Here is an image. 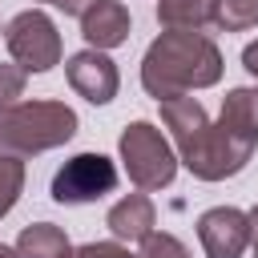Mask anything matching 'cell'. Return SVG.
Here are the masks:
<instances>
[{"label": "cell", "instance_id": "6da1fadb", "mask_svg": "<svg viewBox=\"0 0 258 258\" xmlns=\"http://www.w3.org/2000/svg\"><path fill=\"white\" fill-rule=\"evenodd\" d=\"M218 81H222V52L206 32L165 28L141 60V85L157 101H169V97H181L194 89H210Z\"/></svg>", "mask_w": 258, "mask_h": 258}, {"label": "cell", "instance_id": "7a4b0ae2", "mask_svg": "<svg viewBox=\"0 0 258 258\" xmlns=\"http://www.w3.org/2000/svg\"><path fill=\"white\" fill-rule=\"evenodd\" d=\"M161 121L169 125L173 145H177V153H181V161L194 177L222 181V177H234L246 165V157L230 145V137L218 125L206 121V109H202L198 97L181 93V97L161 101Z\"/></svg>", "mask_w": 258, "mask_h": 258}, {"label": "cell", "instance_id": "3957f363", "mask_svg": "<svg viewBox=\"0 0 258 258\" xmlns=\"http://www.w3.org/2000/svg\"><path fill=\"white\" fill-rule=\"evenodd\" d=\"M77 133V113L64 101H16L0 113V153L28 157L64 145Z\"/></svg>", "mask_w": 258, "mask_h": 258}, {"label": "cell", "instance_id": "277c9868", "mask_svg": "<svg viewBox=\"0 0 258 258\" xmlns=\"http://www.w3.org/2000/svg\"><path fill=\"white\" fill-rule=\"evenodd\" d=\"M117 149H121V161H125L129 181H133L137 189H145V194L165 189V185L173 181V173H177V157H173L165 133H161L157 125H149V121L125 125Z\"/></svg>", "mask_w": 258, "mask_h": 258}, {"label": "cell", "instance_id": "5b68a950", "mask_svg": "<svg viewBox=\"0 0 258 258\" xmlns=\"http://www.w3.org/2000/svg\"><path fill=\"white\" fill-rule=\"evenodd\" d=\"M4 44L24 73H48L52 64H60V32L40 8L12 16L4 28Z\"/></svg>", "mask_w": 258, "mask_h": 258}, {"label": "cell", "instance_id": "8992f818", "mask_svg": "<svg viewBox=\"0 0 258 258\" xmlns=\"http://www.w3.org/2000/svg\"><path fill=\"white\" fill-rule=\"evenodd\" d=\"M113 185H117V165L105 153H77L56 169L52 198L60 206H85V202L113 194Z\"/></svg>", "mask_w": 258, "mask_h": 258}, {"label": "cell", "instance_id": "52a82bcc", "mask_svg": "<svg viewBox=\"0 0 258 258\" xmlns=\"http://www.w3.org/2000/svg\"><path fill=\"white\" fill-rule=\"evenodd\" d=\"M198 238L210 258H242L250 246V214L234 206H214L198 218Z\"/></svg>", "mask_w": 258, "mask_h": 258}, {"label": "cell", "instance_id": "ba28073f", "mask_svg": "<svg viewBox=\"0 0 258 258\" xmlns=\"http://www.w3.org/2000/svg\"><path fill=\"white\" fill-rule=\"evenodd\" d=\"M64 77L73 85V93H81L89 105H109L117 97V64L101 52V48H85V52H73L69 64H64Z\"/></svg>", "mask_w": 258, "mask_h": 258}, {"label": "cell", "instance_id": "9c48e42d", "mask_svg": "<svg viewBox=\"0 0 258 258\" xmlns=\"http://www.w3.org/2000/svg\"><path fill=\"white\" fill-rule=\"evenodd\" d=\"M218 129L230 137V145L250 161L258 145V89H230L222 101Z\"/></svg>", "mask_w": 258, "mask_h": 258}, {"label": "cell", "instance_id": "30bf717a", "mask_svg": "<svg viewBox=\"0 0 258 258\" xmlns=\"http://www.w3.org/2000/svg\"><path fill=\"white\" fill-rule=\"evenodd\" d=\"M81 36L89 40V48H117L129 40V8L117 0H93L81 12Z\"/></svg>", "mask_w": 258, "mask_h": 258}, {"label": "cell", "instance_id": "8fae6325", "mask_svg": "<svg viewBox=\"0 0 258 258\" xmlns=\"http://www.w3.org/2000/svg\"><path fill=\"white\" fill-rule=\"evenodd\" d=\"M153 222H157V210H153V202L145 198V189L121 198V202L109 210V218H105V226L113 230L117 242H141V238L153 230Z\"/></svg>", "mask_w": 258, "mask_h": 258}, {"label": "cell", "instance_id": "7c38bea8", "mask_svg": "<svg viewBox=\"0 0 258 258\" xmlns=\"http://www.w3.org/2000/svg\"><path fill=\"white\" fill-rule=\"evenodd\" d=\"M16 254H20V258H69L73 246H69V238H64L60 226L36 222V226H24V230H20Z\"/></svg>", "mask_w": 258, "mask_h": 258}, {"label": "cell", "instance_id": "4fadbf2b", "mask_svg": "<svg viewBox=\"0 0 258 258\" xmlns=\"http://www.w3.org/2000/svg\"><path fill=\"white\" fill-rule=\"evenodd\" d=\"M214 0H157V20L165 28H185V32H202L210 24Z\"/></svg>", "mask_w": 258, "mask_h": 258}, {"label": "cell", "instance_id": "5bb4252c", "mask_svg": "<svg viewBox=\"0 0 258 258\" xmlns=\"http://www.w3.org/2000/svg\"><path fill=\"white\" fill-rule=\"evenodd\" d=\"M210 24L222 32H246L258 24V0H214Z\"/></svg>", "mask_w": 258, "mask_h": 258}, {"label": "cell", "instance_id": "9a60e30c", "mask_svg": "<svg viewBox=\"0 0 258 258\" xmlns=\"http://www.w3.org/2000/svg\"><path fill=\"white\" fill-rule=\"evenodd\" d=\"M20 189H24V161L12 153H0V218L16 206Z\"/></svg>", "mask_w": 258, "mask_h": 258}, {"label": "cell", "instance_id": "2e32d148", "mask_svg": "<svg viewBox=\"0 0 258 258\" xmlns=\"http://www.w3.org/2000/svg\"><path fill=\"white\" fill-rule=\"evenodd\" d=\"M137 258H189V250L173 238V234H157V230H149L145 238H141V254Z\"/></svg>", "mask_w": 258, "mask_h": 258}, {"label": "cell", "instance_id": "e0dca14e", "mask_svg": "<svg viewBox=\"0 0 258 258\" xmlns=\"http://www.w3.org/2000/svg\"><path fill=\"white\" fill-rule=\"evenodd\" d=\"M24 81H28V73L12 60V64H0V113L4 109H12L20 97H24Z\"/></svg>", "mask_w": 258, "mask_h": 258}, {"label": "cell", "instance_id": "ac0fdd59", "mask_svg": "<svg viewBox=\"0 0 258 258\" xmlns=\"http://www.w3.org/2000/svg\"><path fill=\"white\" fill-rule=\"evenodd\" d=\"M69 258H137V254H129L121 242H89V246H77Z\"/></svg>", "mask_w": 258, "mask_h": 258}, {"label": "cell", "instance_id": "d6986e66", "mask_svg": "<svg viewBox=\"0 0 258 258\" xmlns=\"http://www.w3.org/2000/svg\"><path fill=\"white\" fill-rule=\"evenodd\" d=\"M242 64H246V73H250V77H254V81H258V40H254V44H246V48H242Z\"/></svg>", "mask_w": 258, "mask_h": 258}, {"label": "cell", "instance_id": "ffe728a7", "mask_svg": "<svg viewBox=\"0 0 258 258\" xmlns=\"http://www.w3.org/2000/svg\"><path fill=\"white\" fill-rule=\"evenodd\" d=\"M250 246H254V258H258V206L250 210Z\"/></svg>", "mask_w": 258, "mask_h": 258}, {"label": "cell", "instance_id": "44dd1931", "mask_svg": "<svg viewBox=\"0 0 258 258\" xmlns=\"http://www.w3.org/2000/svg\"><path fill=\"white\" fill-rule=\"evenodd\" d=\"M0 258H20V254H16V250H8V246L0 242Z\"/></svg>", "mask_w": 258, "mask_h": 258}, {"label": "cell", "instance_id": "7402d4cb", "mask_svg": "<svg viewBox=\"0 0 258 258\" xmlns=\"http://www.w3.org/2000/svg\"><path fill=\"white\" fill-rule=\"evenodd\" d=\"M48 4H56V0H48Z\"/></svg>", "mask_w": 258, "mask_h": 258}]
</instances>
